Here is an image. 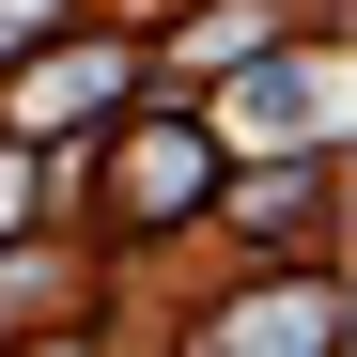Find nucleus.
I'll return each instance as SVG.
<instances>
[{
  "label": "nucleus",
  "mask_w": 357,
  "mask_h": 357,
  "mask_svg": "<svg viewBox=\"0 0 357 357\" xmlns=\"http://www.w3.org/2000/svg\"><path fill=\"white\" fill-rule=\"evenodd\" d=\"M187 202H202V140L187 125H140L125 140V218H187Z\"/></svg>",
  "instance_id": "f257e3e1"
}]
</instances>
